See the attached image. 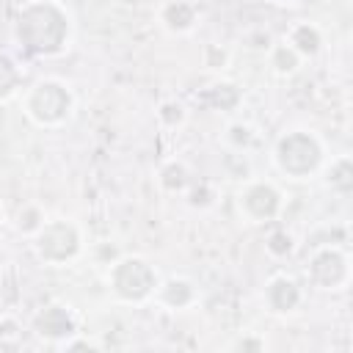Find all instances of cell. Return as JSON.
<instances>
[{
	"mask_svg": "<svg viewBox=\"0 0 353 353\" xmlns=\"http://www.w3.org/2000/svg\"><path fill=\"white\" fill-rule=\"evenodd\" d=\"M66 33H69L66 17L52 3H30L22 8L17 19V39L28 52H39V55L58 52L66 41Z\"/></svg>",
	"mask_w": 353,
	"mask_h": 353,
	"instance_id": "obj_1",
	"label": "cell"
},
{
	"mask_svg": "<svg viewBox=\"0 0 353 353\" xmlns=\"http://www.w3.org/2000/svg\"><path fill=\"white\" fill-rule=\"evenodd\" d=\"M323 160V149L309 132H290L276 146V163L290 176H309Z\"/></svg>",
	"mask_w": 353,
	"mask_h": 353,
	"instance_id": "obj_2",
	"label": "cell"
},
{
	"mask_svg": "<svg viewBox=\"0 0 353 353\" xmlns=\"http://www.w3.org/2000/svg\"><path fill=\"white\" fill-rule=\"evenodd\" d=\"M154 284V270L138 256H127L110 270V287L121 301H143L146 295H152Z\"/></svg>",
	"mask_w": 353,
	"mask_h": 353,
	"instance_id": "obj_3",
	"label": "cell"
},
{
	"mask_svg": "<svg viewBox=\"0 0 353 353\" xmlns=\"http://www.w3.org/2000/svg\"><path fill=\"white\" fill-rule=\"evenodd\" d=\"M25 108H28V116L33 121H39V124H58L69 113L72 97L61 83L44 80V83H36L30 88Z\"/></svg>",
	"mask_w": 353,
	"mask_h": 353,
	"instance_id": "obj_4",
	"label": "cell"
},
{
	"mask_svg": "<svg viewBox=\"0 0 353 353\" xmlns=\"http://www.w3.org/2000/svg\"><path fill=\"white\" fill-rule=\"evenodd\" d=\"M77 248H80L77 229L66 221L41 223L36 232V251L47 262H66L77 254Z\"/></svg>",
	"mask_w": 353,
	"mask_h": 353,
	"instance_id": "obj_5",
	"label": "cell"
},
{
	"mask_svg": "<svg viewBox=\"0 0 353 353\" xmlns=\"http://www.w3.org/2000/svg\"><path fill=\"white\" fill-rule=\"evenodd\" d=\"M309 276H312L314 284H320L325 290H336L347 279V259H345V254L336 251V248L317 251L312 256V262H309Z\"/></svg>",
	"mask_w": 353,
	"mask_h": 353,
	"instance_id": "obj_6",
	"label": "cell"
},
{
	"mask_svg": "<svg viewBox=\"0 0 353 353\" xmlns=\"http://www.w3.org/2000/svg\"><path fill=\"white\" fill-rule=\"evenodd\" d=\"M245 215L251 221H265V218H273L276 210H279V193L276 188L265 185V182H256V185H248L243 199H240Z\"/></svg>",
	"mask_w": 353,
	"mask_h": 353,
	"instance_id": "obj_7",
	"label": "cell"
},
{
	"mask_svg": "<svg viewBox=\"0 0 353 353\" xmlns=\"http://www.w3.org/2000/svg\"><path fill=\"white\" fill-rule=\"evenodd\" d=\"M36 331L47 339H61L74 334V320L63 306H47L36 314Z\"/></svg>",
	"mask_w": 353,
	"mask_h": 353,
	"instance_id": "obj_8",
	"label": "cell"
},
{
	"mask_svg": "<svg viewBox=\"0 0 353 353\" xmlns=\"http://www.w3.org/2000/svg\"><path fill=\"white\" fill-rule=\"evenodd\" d=\"M265 298H268V306H270L273 312H290V309H295V303L301 301V292H298V287H295L292 279L279 276V279H273V281L268 284Z\"/></svg>",
	"mask_w": 353,
	"mask_h": 353,
	"instance_id": "obj_9",
	"label": "cell"
},
{
	"mask_svg": "<svg viewBox=\"0 0 353 353\" xmlns=\"http://www.w3.org/2000/svg\"><path fill=\"white\" fill-rule=\"evenodd\" d=\"M160 298H163V303H168L174 309L188 306L193 301V287L188 281H182V279H171V281H165L160 287Z\"/></svg>",
	"mask_w": 353,
	"mask_h": 353,
	"instance_id": "obj_10",
	"label": "cell"
},
{
	"mask_svg": "<svg viewBox=\"0 0 353 353\" xmlns=\"http://www.w3.org/2000/svg\"><path fill=\"white\" fill-rule=\"evenodd\" d=\"M290 47L295 52H303V55H314L320 50V33L312 28V25H298L292 33H290Z\"/></svg>",
	"mask_w": 353,
	"mask_h": 353,
	"instance_id": "obj_11",
	"label": "cell"
},
{
	"mask_svg": "<svg viewBox=\"0 0 353 353\" xmlns=\"http://www.w3.org/2000/svg\"><path fill=\"white\" fill-rule=\"evenodd\" d=\"M163 19L168 22V28H176V30H185L193 25V6H188L185 0H176L165 8Z\"/></svg>",
	"mask_w": 353,
	"mask_h": 353,
	"instance_id": "obj_12",
	"label": "cell"
},
{
	"mask_svg": "<svg viewBox=\"0 0 353 353\" xmlns=\"http://www.w3.org/2000/svg\"><path fill=\"white\" fill-rule=\"evenodd\" d=\"M273 66H276V72H292L295 66H298V52L290 47V44H284V47H279L276 52H273Z\"/></svg>",
	"mask_w": 353,
	"mask_h": 353,
	"instance_id": "obj_13",
	"label": "cell"
},
{
	"mask_svg": "<svg viewBox=\"0 0 353 353\" xmlns=\"http://www.w3.org/2000/svg\"><path fill=\"white\" fill-rule=\"evenodd\" d=\"M14 85H17V69L11 66L8 58L0 55V99L8 97L14 91Z\"/></svg>",
	"mask_w": 353,
	"mask_h": 353,
	"instance_id": "obj_14",
	"label": "cell"
},
{
	"mask_svg": "<svg viewBox=\"0 0 353 353\" xmlns=\"http://www.w3.org/2000/svg\"><path fill=\"white\" fill-rule=\"evenodd\" d=\"M331 185L339 188V190H347L350 188V163L347 160H336L334 168H331Z\"/></svg>",
	"mask_w": 353,
	"mask_h": 353,
	"instance_id": "obj_15",
	"label": "cell"
},
{
	"mask_svg": "<svg viewBox=\"0 0 353 353\" xmlns=\"http://www.w3.org/2000/svg\"><path fill=\"white\" fill-rule=\"evenodd\" d=\"M163 182H165L168 190H179V188L185 185V168H182V165H168Z\"/></svg>",
	"mask_w": 353,
	"mask_h": 353,
	"instance_id": "obj_16",
	"label": "cell"
},
{
	"mask_svg": "<svg viewBox=\"0 0 353 353\" xmlns=\"http://www.w3.org/2000/svg\"><path fill=\"white\" fill-rule=\"evenodd\" d=\"M268 248H270L273 254H287V251L292 248V240H290V234H284V232H273Z\"/></svg>",
	"mask_w": 353,
	"mask_h": 353,
	"instance_id": "obj_17",
	"label": "cell"
},
{
	"mask_svg": "<svg viewBox=\"0 0 353 353\" xmlns=\"http://www.w3.org/2000/svg\"><path fill=\"white\" fill-rule=\"evenodd\" d=\"M276 3H292V0H276Z\"/></svg>",
	"mask_w": 353,
	"mask_h": 353,
	"instance_id": "obj_18",
	"label": "cell"
},
{
	"mask_svg": "<svg viewBox=\"0 0 353 353\" xmlns=\"http://www.w3.org/2000/svg\"><path fill=\"white\" fill-rule=\"evenodd\" d=\"M0 265H3V256H0Z\"/></svg>",
	"mask_w": 353,
	"mask_h": 353,
	"instance_id": "obj_19",
	"label": "cell"
}]
</instances>
